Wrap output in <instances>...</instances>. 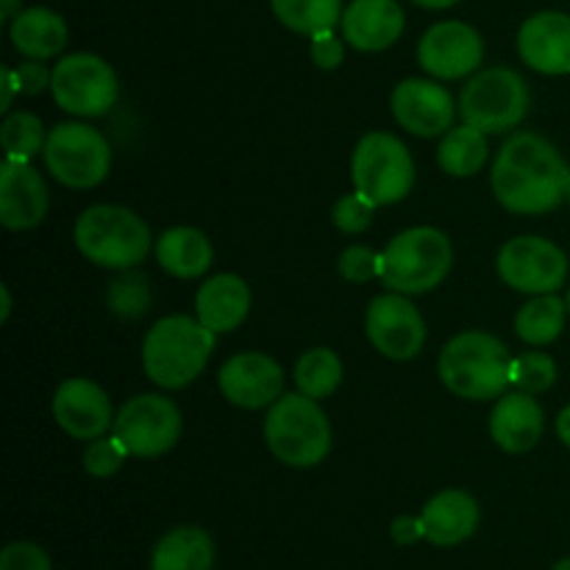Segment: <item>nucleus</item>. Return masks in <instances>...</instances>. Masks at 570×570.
<instances>
[{
	"label": "nucleus",
	"mask_w": 570,
	"mask_h": 570,
	"mask_svg": "<svg viewBox=\"0 0 570 570\" xmlns=\"http://www.w3.org/2000/svg\"><path fill=\"white\" fill-rule=\"evenodd\" d=\"M53 417L76 440H98L115 426L111 401L89 379H67L53 395Z\"/></svg>",
	"instance_id": "f3484780"
},
{
	"label": "nucleus",
	"mask_w": 570,
	"mask_h": 570,
	"mask_svg": "<svg viewBox=\"0 0 570 570\" xmlns=\"http://www.w3.org/2000/svg\"><path fill=\"white\" fill-rule=\"evenodd\" d=\"M554 570H570V557H568V560L557 562V566H554Z\"/></svg>",
	"instance_id": "49530a36"
},
{
	"label": "nucleus",
	"mask_w": 570,
	"mask_h": 570,
	"mask_svg": "<svg viewBox=\"0 0 570 570\" xmlns=\"http://www.w3.org/2000/svg\"><path fill=\"white\" fill-rule=\"evenodd\" d=\"M50 92L59 109L76 117H100L117 104L115 70L95 53H70L53 67Z\"/></svg>",
	"instance_id": "9d476101"
},
{
	"label": "nucleus",
	"mask_w": 570,
	"mask_h": 570,
	"mask_svg": "<svg viewBox=\"0 0 570 570\" xmlns=\"http://www.w3.org/2000/svg\"><path fill=\"white\" fill-rule=\"evenodd\" d=\"M367 340L387 360L406 362L421 354L426 343V321L406 295L387 293L373 298L365 317Z\"/></svg>",
	"instance_id": "ddd939ff"
},
{
	"label": "nucleus",
	"mask_w": 570,
	"mask_h": 570,
	"mask_svg": "<svg viewBox=\"0 0 570 570\" xmlns=\"http://www.w3.org/2000/svg\"><path fill=\"white\" fill-rule=\"evenodd\" d=\"M45 167L70 189H92L109 176L111 148L98 128L83 122H59L45 142Z\"/></svg>",
	"instance_id": "1a4fd4ad"
},
{
	"label": "nucleus",
	"mask_w": 570,
	"mask_h": 570,
	"mask_svg": "<svg viewBox=\"0 0 570 570\" xmlns=\"http://www.w3.org/2000/svg\"><path fill=\"white\" fill-rule=\"evenodd\" d=\"M293 379L298 393L309 395L315 401L328 399L343 382V362L334 351L312 348L298 360Z\"/></svg>",
	"instance_id": "c756f323"
},
{
	"label": "nucleus",
	"mask_w": 570,
	"mask_h": 570,
	"mask_svg": "<svg viewBox=\"0 0 570 570\" xmlns=\"http://www.w3.org/2000/svg\"><path fill=\"white\" fill-rule=\"evenodd\" d=\"M518 53L543 76L570 72V17L562 11H538L518 31Z\"/></svg>",
	"instance_id": "6ab92c4d"
},
{
	"label": "nucleus",
	"mask_w": 570,
	"mask_h": 570,
	"mask_svg": "<svg viewBox=\"0 0 570 570\" xmlns=\"http://www.w3.org/2000/svg\"><path fill=\"white\" fill-rule=\"evenodd\" d=\"M76 245L83 259L109 271H131L150 254L148 223L126 206L98 204L76 220Z\"/></svg>",
	"instance_id": "20e7f679"
},
{
	"label": "nucleus",
	"mask_w": 570,
	"mask_h": 570,
	"mask_svg": "<svg viewBox=\"0 0 570 570\" xmlns=\"http://www.w3.org/2000/svg\"><path fill=\"white\" fill-rule=\"evenodd\" d=\"M215 543L198 527H178L156 543L150 570H212Z\"/></svg>",
	"instance_id": "a878e982"
},
{
	"label": "nucleus",
	"mask_w": 570,
	"mask_h": 570,
	"mask_svg": "<svg viewBox=\"0 0 570 570\" xmlns=\"http://www.w3.org/2000/svg\"><path fill=\"white\" fill-rule=\"evenodd\" d=\"M568 200H570V198H568Z\"/></svg>",
	"instance_id": "09e8293b"
},
{
	"label": "nucleus",
	"mask_w": 570,
	"mask_h": 570,
	"mask_svg": "<svg viewBox=\"0 0 570 570\" xmlns=\"http://www.w3.org/2000/svg\"><path fill=\"white\" fill-rule=\"evenodd\" d=\"M454 265L451 239L440 228H406L382 254V282L393 293L423 295L443 284Z\"/></svg>",
	"instance_id": "423d86ee"
},
{
	"label": "nucleus",
	"mask_w": 570,
	"mask_h": 570,
	"mask_svg": "<svg viewBox=\"0 0 570 570\" xmlns=\"http://www.w3.org/2000/svg\"><path fill=\"white\" fill-rule=\"evenodd\" d=\"M557 434H560L562 443L570 449V404L560 412V417H557Z\"/></svg>",
	"instance_id": "79ce46f5"
},
{
	"label": "nucleus",
	"mask_w": 570,
	"mask_h": 570,
	"mask_svg": "<svg viewBox=\"0 0 570 570\" xmlns=\"http://www.w3.org/2000/svg\"><path fill=\"white\" fill-rule=\"evenodd\" d=\"M48 187L37 167L6 159L0 167V223L9 232L39 226L48 215Z\"/></svg>",
	"instance_id": "a211bd4d"
},
{
	"label": "nucleus",
	"mask_w": 570,
	"mask_h": 570,
	"mask_svg": "<svg viewBox=\"0 0 570 570\" xmlns=\"http://www.w3.org/2000/svg\"><path fill=\"white\" fill-rule=\"evenodd\" d=\"M265 440L273 456L284 465L315 468L332 451V423L315 399L289 393L267 410Z\"/></svg>",
	"instance_id": "39448f33"
},
{
	"label": "nucleus",
	"mask_w": 570,
	"mask_h": 570,
	"mask_svg": "<svg viewBox=\"0 0 570 570\" xmlns=\"http://www.w3.org/2000/svg\"><path fill=\"white\" fill-rule=\"evenodd\" d=\"M250 312V289L234 273H220L212 276L209 282L200 284L198 295H195V315L212 328L215 334H226L239 328V323L248 317Z\"/></svg>",
	"instance_id": "4be33fe9"
},
{
	"label": "nucleus",
	"mask_w": 570,
	"mask_h": 570,
	"mask_svg": "<svg viewBox=\"0 0 570 570\" xmlns=\"http://www.w3.org/2000/svg\"><path fill=\"white\" fill-rule=\"evenodd\" d=\"M0 570H50V557L37 543H9L0 554Z\"/></svg>",
	"instance_id": "e433bc0d"
},
{
	"label": "nucleus",
	"mask_w": 570,
	"mask_h": 570,
	"mask_svg": "<svg viewBox=\"0 0 570 570\" xmlns=\"http://www.w3.org/2000/svg\"><path fill=\"white\" fill-rule=\"evenodd\" d=\"M484 59V42L468 22L445 20L429 28L417 42V65L440 81H456L479 70Z\"/></svg>",
	"instance_id": "4468645a"
},
{
	"label": "nucleus",
	"mask_w": 570,
	"mask_h": 570,
	"mask_svg": "<svg viewBox=\"0 0 570 570\" xmlns=\"http://www.w3.org/2000/svg\"><path fill=\"white\" fill-rule=\"evenodd\" d=\"M111 434L139 460L161 456L181 438V412L167 395L142 393L122 404L115 415Z\"/></svg>",
	"instance_id": "9b49d317"
},
{
	"label": "nucleus",
	"mask_w": 570,
	"mask_h": 570,
	"mask_svg": "<svg viewBox=\"0 0 570 570\" xmlns=\"http://www.w3.org/2000/svg\"><path fill=\"white\" fill-rule=\"evenodd\" d=\"M126 456L131 454H128L126 445H122L115 434H111V438H98L87 445V451H83V468H87L89 476L109 479L120 471Z\"/></svg>",
	"instance_id": "72a5a7b5"
},
{
	"label": "nucleus",
	"mask_w": 570,
	"mask_h": 570,
	"mask_svg": "<svg viewBox=\"0 0 570 570\" xmlns=\"http://www.w3.org/2000/svg\"><path fill=\"white\" fill-rule=\"evenodd\" d=\"M568 306L560 295H534L529 304H523L515 315V334L527 345H549L554 343L566 326Z\"/></svg>",
	"instance_id": "cd10ccee"
},
{
	"label": "nucleus",
	"mask_w": 570,
	"mask_h": 570,
	"mask_svg": "<svg viewBox=\"0 0 570 570\" xmlns=\"http://www.w3.org/2000/svg\"><path fill=\"white\" fill-rule=\"evenodd\" d=\"M510 382L521 393H546L557 382V362L543 351H529V354L515 356L510 367Z\"/></svg>",
	"instance_id": "473e14b6"
},
{
	"label": "nucleus",
	"mask_w": 570,
	"mask_h": 570,
	"mask_svg": "<svg viewBox=\"0 0 570 570\" xmlns=\"http://www.w3.org/2000/svg\"><path fill=\"white\" fill-rule=\"evenodd\" d=\"M11 45L26 59H53L67 45V22L59 11L31 6L11 20Z\"/></svg>",
	"instance_id": "b1692460"
},
{
	"label": "nucleus",
	"mask_w": 570,
	"mask_h": 570,
	"mask_svg": "<svg viewBox=\"0 0 570 570\" xmlns=\"http://www.w3.org/2000/svg\"><path fill=\"white\" fill-rule=\"evenodd\" d=\"M412 3H417V6H423V9H451V6L456 3V0H412Z\"/></svg>",
	"instance_id": "c03bdc74"
},
{
	"label": "nucleus",
	"mask_w": 570,
	"mask_h": 570,
	"mask_svg": "<svg viewBox=\"0 0 570 570\" xmlns=\"http://www.w3.org/2000/svg\"><path fill=\"white\" fill-rule=\"evenodd\" d=\"M0 298H3V309H0V321H9V312H11V293L9 287H0Z\"/></svg>",
	"instance_id": "a18cd8bd"
},
{
	"label": "nucleus",
	"mask_w": 570,
	"mask_h": 570,
	"mask_svg": "<svg viewBox=\"0 0 570 570\" xmlns=\"http://www.w3.org/2000/svg\"><path fill=\"white\" fill-rule=\"evenodd\" d=\"M532 92L529 83L510 67H490L465 83L460 95V115L484 134H504L521 126Z\"/></svg>",
	"instance_id": "6e6552de"
},
{
	"label": "nucleus",
	"mask_w": 570,
	"mask_h": 570,
	"mask_svg": "<svg viewBox=\"0 0 570 570\" xmlns=\"http://www.w3.org/2000/svg\"><path fill=\"white\" fill-rule=\"evenodd\" d=\"M20 11H22L20 0H0V17H3V20H14Z\"/></svg>",
	"instance_id": "37998d69"
},
{
	"label": "nucleus",
	"mask_w": 570,
	"mask_h": 570,
	"mask_svg": "<svg viewBox=\"0 0 570 570\" xmlns=\"http://www.w3.org/2000/svg\"><path fill=\"white\" fill-rule=\"evenodd\" d=\"M337 267L340 276L348 278V282H373V278H382V254H376L367 245H351V248L343 250Z\"/></svg>",
	"instance_id": "c9c22d12"
},
{
	"label": "nucleus",
	"mask_w": 570,
	"mask_h": 570,
	"mask_svg": "<svg viewBox=\"0 0 570 570\" xmlns=\"http://www.w3.org/2000/svg\"><path fill=\"white\" fill-rule=\"evenodd\" d=\"M566 306H568V315H570V289H568V295H566Z\"/></svg>",
	"instance_id": "de8ad7c7"
},
{
	"label": "nucleus",
	"mask_w": 570,
	"mask_h": 570,
	"mask_svg": "<svg viewBox=\"0 0 570 570\" xmlns=\"http://www.w3.org/2000/svg\"><path fill=\"white\" fill-rule=\"evenodd\" d=\"M351 178L356 193L371 198L376 206L399 204L415 187V161L399 137L387 131H371L356 142Z\"/></svg>",
	"instance_id": "0eeeda50"
},
{
	"label": "nucleus",
	"mask_w": 570,
	"mask_h": 570,
	"mask_svg": "<svg viewBox=\"0 0 570 570\" xmlns=\"http://www.w3.org/2000/svg\"><path fill=\"white\" fill-rule=\"evenodd\" d=\"M343 37L365 53L393 48L404 33V9L399 0H354L343 11Z\"/></svg>",
	"instance_id": "aec40b11"
},
{
	"label": "nucleus",
	"mask_w": 570,
	"mask_h": 570,
	"mask_svg": "<svg viewBox=\"0 0 570 570\" xmlns=\"http://www.w3.org/2000/svg\"><path fill=\"white\" fill-rule=\"evenodd\" d=\"M312 61H315L321 70H334V67L343 65L345 59V48L343 42H340L337 37H334V31H321L312 37Z\"/></svg>",
	"instance_id": "4c0bfd02"
},
{
	"label": "nucleus",
	"mask_w": 570,
	"mask_h": 570,
	"mask_svg": "<svg viewBox=\"0 0 570 570\" xmlns=\"http://www.w3.org/2000/svg\"><path fill=\"white\" fill-rule=\"evenodd\" d=\"M423 538L434 546H460L476 532L479 504L465 490H443L423 507Z\"/></svg>",
	"instance_id": "5701e85b"
},
{
	"label": "nucleus",
	"mask_w": 570,
	"mask_h": 570,
	"mask_svg": "<svg viewBox=\"0 0 570 570\" xmlns=\"http://www.w3.org/2000/svg\"><path fill=\"white\" fill-rule=\"evenodd\" d=\"M106 301H109V309L115 312L122 321H137L148 312L150 306V284L148 276H142L139 271H122L115 282L109 284V293H106Z\"/></svg>",
	"instance_id": "2f4dec72"
},
{
	"label": "nucleus",
	"mask_w": 570,
	"mask_h": 570,
	"mask_svg": "<svg viewBox=\"0 0 570 570\" xmlns=\"http://www.w3.org/2000/svg\"><path fill=\"white\" fill-rule=\"evenodd\" d=\"M0 142H3L6 159L31 161L33 156L42 154L48 137H45V126L37 115H31V111H14V115H9L3 120Z\"/></svg>",
	"instance_id": "7c9ffc66"
},
{
	"label": "nucleus",
	"mask_w": 570,
	"mask_h": 570,
	"mask_svg": "<svg viewBox=\"0 0 570 570\" xmlns=\"http://www.w3.org/2000/svg\"><path fill=\"white\" fill-rule=\"evenodd\" d=\"M17 78H20L22 92L39 95L50 87V81H53V70H48L39 59H28L20 61V67H17Z\"/></svg>",
	"instance_id": "58836bf2"
},
{
	"label": "nucleus",
	"mask_w": 570,
	"mask_h": 570,
	"mask_svg": "<svg viewBox=\"0 0 570 570\" xmlns=\"http://www.w3.org/2000/svg\"><path fill=\"white\" fill-rule=\"evenodd\" d=\"M512 356L499 337L488 332H462L440 351V382L460 399L490 401L510 387Z\"/></svg>",
	"instance_id": "7ed1b4c3"
},
{
	"label": "nucleus",
	"mask_w": 570,
	"mask_h": 570,
	"mask_svg": "<svg viewBox=\"0 0 570 570\" xmlns=\"http://www.w3.org/2000/svg\"><path fill=\"white\" fill-rule=\"evenodd\" d=\"M373 212H376V204L371 198H365L362 193L343 195V198L334 204L332 220L340 232L345 234H362L365 228H371Z\"/></svg>",
	"instance_id": "f704fd0d"
},
{
	"label": "nucleus",
	"mask_w": 570,
	"mask_h": 570,
	"mask_svg": "<svg viewBox=\"0 0 570 570\" xmlns=\"http://www.w3.org/2000/svg\"><path fill=\"white\" fill-rule=\"evenodd\" d=\"M215 351V332L198 317H161L142 343V367L161 390H181L200 376Z\"/></svg>",
	"instance_id": "f03ea898"
},
{
	"label": "nucleus",
	"mask_w": 570,
	"mask_h": 570,
	"mask_svg": "<svg viewBox=\"0 0 570 570\" xmlns=\"http://www.w3.org/2000/svg\"><path fill=\"white\" fill-rule=\"evenodd\" d=\"M0 89H3V98H0V111H9L11 104H14V95L22 92L17 70H11V67H3V70H0Z\"/></svg>",
	"instance_id": "a19ab883"
},
{
	"label": "nucleus",
	"mask_w": 570,
	"mask_h": 570,
	"mask_svg": "<svg viewBox=\"0 0 570 570\" xmlns=\"http://www.w3.org/2000/svg\"><path fill=\"white\" fill-rule=\"evenodd\" d=\"M212 243L204 232L189 226L170 228L156 239V262L176 278H198L212 267Z\"/></svg>",
	"instance_id": "393cba45"
},
{
	"label": "nucleus",
	"mask_w": 570,
	"mask_h": 570,
	"mask_svg": "<svg viewBox=\"0 0 570 570\" xmlns=\"http://www.w3.org/2000/svg\"><path fill=\"white\" fill-rule=\"evenodd\" d=\"M271 6L284 28L304 37L334 31L345 11L343 0H271Z\"/></svg>",
	"instance_id": "c85d7f7f"
},
{
	"label": "nucleus",
	"mask_w": 570,
	"mask_h": 570,
	"mask_svg": "<svg viewBox=\"0 0 570 570\" xmlns=\"http://www.w3.org/2000/svg\"><path fill=\"white\" fill-rule=\"evenodd\" d=\"M223 395L243 410H265L284 395V371L273 356L259 351L234 354L217 373Z\"/></svg>",
	"instance_id": "dca6fc26"
},
{
	"label": "nucleus",
	"mask_w": 570,
	"mask_h": 570,
	"mask_svg": "<svg viewBox=\"0 0 570 570\" xmlns=\"http://www.w3.org/2000/svg\"><path fill=\"white\" fill-rule=\"evenodd\" d=\"M490 184L512 215H546L570 198V167L549 139L518 131L501 145Z\"/></svg>",
	"instance_id": "f257e3e1"
},
{
	"label": "nucleus",
	"mask_w": 570,
	"mask_h": 570,
	"mask_svg": "<svg viewBox=\"0 0 570 570\" xmlns=\"http://www.w3.org/2000/svg\"><path fill=\"white\" fill-rule=\"evenodd\" d=\"M438 165L449 176H476L488 165V139H484L482 128L465 122V126L451 128L449 134H443V142L438 148Z\"/></svg>",
	"instance_id": "bb28decb"
},
{
	"label": "nucleus",
	"mask_w": 570,
	"mask_h": 570,
	"mask_svg": "<svg viewBox=\"0 0 570 570\" xmlns=\"http://www.w3.org/2000/svg\"><path fill=\"white\" fill-rule=\"evenodd\" d=\"M490 438L507 454H527L543 438V406L521 390L504 393L490 415Z\"/></svg>",
	"instance_id": "412c9836"
},
{
	"label": "nucleus",
	"mask_w": 570,
	"mask_h": 570,
	"mask_svg": "<svg viewBox=\"0 0 570 570\" xmlns=\"http://www.w3.org/2000/svg\"><path fill=\"white\" fill-rule=\"evenodd\" d=\"M395 122L415 137H440L454 128V117L460 106L454 104L443 83L426 78H406L393 89L390 98Z\"/></svg>",
	"instance_id": "2eb2a0df"
},
{
	"label": "nucleus",
	"mask_w": 570,
	"mask_h": 570,
	"mask_svg": "<svg viewBox=\"0 0 570 570\" xmlns=\"http://www.w3.org/2000/svg\"><path fill=\"white\" fill-rule=\"evenodd\" d=\"M390 532H393V540L399 546H412L423 538V523H421V518H410V515L395 518Z\"/></svg>",
	"instance_id": "ea45409f"
},
{
	"label": "nucleus",
	"mask_w": 570,
	"mask_h": 570,
	"mask_svg": "<svg viewBox=\"0 0 570 570\" xmlns=\"http://www.w3.org/2000/svg\"><path fill=\"white\" fill-rule=\"evenodd\" d=\"M499 276L518 293H557L568 278V256L551 239L515 237L501 248Z\"/></svg>",
	"instance_id": "f8f14e48"
}]
</instances>
